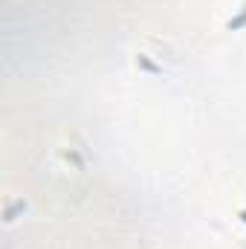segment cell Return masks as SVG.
Segmentation results:
<instances>
[{"label": "cell", "instance_id": "cell-1", "mask_svg": "<svg viewBox=\"0 0 246 249\" xmlns=\"http://www.w3.org/2000/svg\"><path fill=\"white\" fill-rule=\"evenodd\" d=\"M246 29V3L226 20V32H244Z\"/></svg>", "mask_w": 246, "mask_h": 249}, {"label": "cell", "instance_id": "cell-2", "mask_svg": "<svg viewBox=\"0 0 246 249\" xmlns=\"http://www.w3.org/2000/svg\"><path fill=\"white\" fill-rule=\"evenodd\" d=\"M235 217H238V220L246 226V209H238V212H235Z\"/></svg>", "mask_w": 246, "mask_h": 249}]
</instances>
